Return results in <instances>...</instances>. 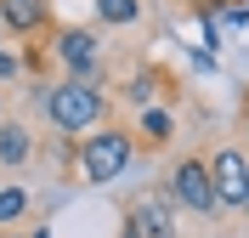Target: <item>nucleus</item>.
<instances>
[{
    "instance_id": "dca6fc26",
    "label": "nucleus",
    "mask_w": 249,
    "mask_h": 238,
    "mask_svg": "<svg viewBox=\"0 0 249 238\" xmlns=\"http://www.w3.org/2000/svg\"><path fill=\"white\" fill-rule=\"evenodd\" d=\"M34 238H51V233H34Z\"/></svg>"
},
{
    "instance_id": "423d86ee",
    "label": "nucleus",
    "mask_w": 249,
    "mask_h": 238,
    "mask_svg": "<svg viewBox=\"0 0 249 238\" xmlns=\"http://www.w3.org/2000/svg\"><path fill=\"white\" fill-rule=\"evenodd\" d=\"M51 57H57L68 74L91 79L96 63H102V40H96L91 29H57V34H51Z\"/></svg>"
},
{
    "instance_id": "9b49d317",
    "label": "nucleus",
    "mask_w": 249,
    "mask_h": 238,
    "mask_svg": "<svg viewBox=\"0 0 249 238\" xmlns=\"http://www.w3.org/2000/svg\"><path fill=\"white\" fill-rule=\"evenodd\" d=\"M23 210H29V193H23V187H6V193H0V221H17Z\"/></svg>"
},
{
    "instance_id": "4468645a",
    "label": "nucleus",
    "mask_w": 249,
    "mask_h": 238,
    "mask_svg": "<svg viewBox=\"0 0 249 238\" xmlns=\"http://www.w3.org/2000/svg\"><path fill=\"white\" fill-rule=\"evenodd\" d=\"M244 130H249V102H244Z\"/></svg>"
},
{
    "instance_id": "7ed1b4c3",
    "label": "nucleus",
    "mask_w": 249,
    "mask_h": 238,
    "mask_svg": "<svg viewBox=\"0 0 249 238\" xmlns=\"http://www.w3.org/2000/svg\"><path fill=\"white\" fill-rule=\"evenodd\" d=\"M170 199L187 210V216H215V210H221V199H215L210 159H198V153L176 159V170H170Z\"/></svg>"
},
{
    "instance_id": "6e6552de",
    "label": "nucleus",
    "mask_w": 249,
    "mask_h": 238,
    "mask_svg": "<svg viewBox=\"0 0 249 238\" xmlns=\"http://www.w3.org/2000/svg\"><path fill=\"white\" fill-rule=\"evenodd\" d=\"M170 142H176V119H170V108H142V119H136V147L164 153Z\"/></svg>"
},
{
    "instance_id": "ddd939ff",
    "label": "nucleus",
    "mask_w": 249,
    "mask_h": 238,
    "mask_svg": "<svg viewBox=\"0 0 249 238\" xmlns=\"http://www.w3.org/2000/svg\"><path fill=\"white\" fill-rule=\"evenodd\" d=\"M0 119H6V91H0Z\"/></svg>"
},
{
    "instance_id": "2eb2a0df",
    "label": "nucleus",
    "mask_w": 249,
    "mask_h": 238,
    "mask_svg": "<svg viewBox=\"0 0 249 238\" xmlns=\"http://www.w3.org/2000/svg\"><path fill=\"white\" fill-rule=\"evenodd\" d=\"M244 216H249V199H244Z\"/></svg>"
},
{
    "instance_id": "0eeeda50",
    "label": "nucleus",
    "mask_w": 249,
    "mask_h": 238,
    "mask_svg": "<svg viewBox=\"0 0 249 238\" xmlns=\"http://www.w3.org/2000/svg\"><path fill=\"white\" fill-rule=\"evenodd\" d=\"M0 29H12L17 40L51 29V0H0Z\"/></svg>"
},
{
    "instance_id": "f3484780",
    "label": "nucleus",
    "mask_w": 249,
    "mask_h": 238,
    "mask_svg": "<svg viewBox=\"0 0 249 238\" xmlns=\"http://www.w3.org/2000/svg\"><path fill=\"white\" fill-rule=\"evenodd\" d=\"M6 238H17V233H6Z\"/></svg>"
},
{
    "instance_id": "f03ea898",
    "label": "nucleus",
    "mask_w": 249,
    "mask_h": 238,
    "mask_svg": "<svg viewBox=\"0 0 249 238\" xmlns=\"http://www.w3.org/2000/svg\"><path fill=\"white\" fill-rule=\"evenodd\" d=\"M130 153H136V136L108 125V130H91V136H79V147H74V170H79V182H85V187H102V182L124 176Z\"/></svg>"
},
{
    "instance_id": "20e7f679",
    "label": "nucleus",
    "mask_w": 249,
    "mask_h": 238,
    "mask_svg": "<svg viewBox=\"0 0 249 238\" xmlns=\"http://www.w3.org/2000/svg\"><path fill=\"white\" fill-rule=\"evenodd\" d=\"M176 199H170V187L164 193H136L130 204H124V233L130 238H176Z\"/></svg>"
},
{
    "instance_id": "f257e3e1",
    "label": "nucleus",
    "mask_w": 249,
    "mask_h": 238,
    "mask_svg": "<svg viewBox=\"0 0 249 238\" xmlns=\"http://www.w3.org/2000/svg\"><path fill=\"white\" fill-rule=\"evenodd\" d=\"M46 119L57 125V136H91V130L108 119V91H102L96 79L62 74L46 91Z\"/></svg>"
},
{
    "instance_id": "f8f14e48",
    "label": "nucleus",
    "mask_w": 249,
    "mask_h": 238,
    "mask_svg": "<svg viewBox=\"0 0 249 238\" xmlns=\"http://www.w3.org/2000/svg\"><path fill=\"white\" fill-rule=\"evenodd\" d=\"M17 74V57H12V51H0V79H12Z\"/></svg>"
},
{
    "instance_id": "1a4fd4ad",
    "label": "nucleus",
    "mask_w": 249,
    "mask_h": 238,
    "mask_svg": "<svg viewBox=\"0 0 249 238\" xmlns=\"http://www.w3.org/2000/svg\"><path fill=\"white\" fill-rule=\"evenodd\" d=\"M34 159V130L23 119H0V165L17 170V165H29Z\"/></svg>"
},
{
    "instance_id": "9d476101",
    "label": "nucleus",
    "mask_w": 249,
    "mask_h": 238,
    "mask_svg": "<svg viewBox=\"0 0 249 238\" xmlns=\"http://www.w3.org/2000/svg\"><path fill=\"white\" fill-rule=\"evenodd\" d=\"M96 17L113 23V29H124V23H136V17H142V0H96Z\"/></svg>"
},
{
    "instance_id": "39448f33",
    "label": "nucleus",
    "mask_w": 249,
    "mask_h": 238,
    "mask_svg": "<svg viewBox=\"0 0 249 238\" xmlns=\"http://www.w3.org/2000/svg\"><path fill=\"white\" fill-rule=\"evenodd\" d=\"M210 176H215L221 210H244V199H249V153L244 147H215L210 153Z\"/></svg>"
}]
</instances>
